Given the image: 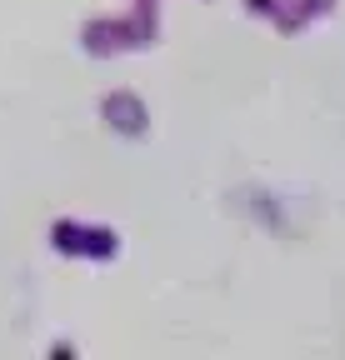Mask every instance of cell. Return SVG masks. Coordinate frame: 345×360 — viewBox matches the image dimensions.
Returning a JSON list of instances; mask_svg holds the SVG:
<instances>
[{"label":"cell","instance_id":"6da1fadb","mask_svg":"<svg viewBox=\"0 0 345 360\" xmlns=\"http://www.w3.org/2000/svg\"><path fill=\"white\" fill-rule=\"evenodd\" d=\"M141 40H155V20L150 15H131V20H110V25H91L85 30V45L91 51H120V45H141Z\"/></svg>","mask_w":345,"mask_h":360},{"label":"cell","instance_id":"7a4b0ae2","mask_svg":"<svg viewBox=\"0 0 345 360\" xmlns=\"http://www.w3.org/2000/svg\"><path fill=\"white\" fill-rule=\"evenodd\" d=\"M60 250H75V255H115V236L105 231H80V225H56V236H51Z\"/></svg>","mask_w":345,"mask_h":360},{"label":"cell","instance_id":"3957f363","mask_svg":"<svg viewBox=\"0 0 345 360\" xmlns=\"http://www.w3.org/2000/svg\"><path fill=\"white\" fill-rule=\"evenodd\" d=\"M100 115H105L115 130H125V135H141V130H145V105L131 96V90H115V96H105Z\"/></svg>","mask_w":345,"mask_h":360}]
</instances>
